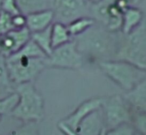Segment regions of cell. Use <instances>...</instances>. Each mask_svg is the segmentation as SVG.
I'll return each mask as SVG.
<instances>
[{
    "label": "cell",
    "mask_w": 146,
    "mask_h": 135,
    "mask_svg": "<svg viewBox=\"0 0 146 135\" xmlns=\"http://www.w3.org/2000/svg\"><path fill=\"white\" fill-rule=\"evenodd\" d=\"M10 135H38V127L36 122H25L18 129L12 131Z\"/></svg>",
    "instance_id": "cell-24"
},
{
    "label": "cell",
    "mask_w": 146,
    "mask_h": 135,
    "mask_svg": "<svg viewBox=\"0 0 146 135\" xmlns=\"http://www.w3.org/2000/svg\"><path fill=\"white\" fill-rule=\"evenodd\" d=\"M102 100H103L102 98H94L85 101L72 114H70L66 119H64L62 123H64L66 126H68L69 128L76 132L79 123L81 122V120L86 115L89 114L92 111L96 110V109L101 108Z\"/></svg>",
    "instance_id": "cell-12"
},
{
    "label": "cell",
    "mask_w": 146,
    "mask_h": 135,
    "mask_svg": "<svg viewBox=\"0 0 146 135\" xmlns=\"http://www.w3.org/2000/svg\"><path fill=\"white\" fill-rule=\"evenodd\" d=\"M95 23L96 21L91 16H82L79 17V18L74 19V20H72L66 25L71 36L76 37L78 35L82 34L83 32H85L87 29L93 26Z\"/></svg>",
    "instance_id": "cell-17"
},
{
    "label": "cell",
    "mask_w": 146,
    "mask_h": 135,
    "mask_svg": "<svg viewBox=\"0 0 146 135\" xmlns=\"http://www.w3.org/2000/svg\"><path fill=\"white\" fill-rule=\"evenodd\" d=\"M12 24L14 29H19L26 27V15L21 13L18 15L12 16Z\"/></svg>",
    "instance_id": "cell-27"
},
{
    "label": "cell",
    "mask_w": 146,
    "mask_h": 135,
    "mask_svg": "<svg viewBox=\"0 0 146 135\" xmlns=\"http://www.w3.org/2000/svg\"><path fill=\"white\" fill-rule=\"evenodd\" d=\"M101 108L87 114L78 125L76 133L78 135H99L105 128L103 112Z\"/></svg>",
    "instance_id": "cell-11"
},
{
    "label": "cell",
    "mask_w": 146,
    "mask_h": 135,
    "mask_svg": "<svg viewBox=\"0 0 146 135\" xmlns=\"http://www.w3.org/2000/svg\"><path fill=\"white\" fill-rule=\"evenodd\" d=\"M46 58L28 57L19 53H14L7 57V68L12 84L18 85L21 83L33 82L47 67L45 63Z\"/></svg>",
    "instance_id": "cell-4"
},
{
    "label": "cell",
    "mask_w": 146,
    "mask_h": 135,
    "mask_svg": "<svg viewBox=\"0 0 146 135\" xmlns=\"http://www.w3.org/2000/svg\"><path fill=\"white\" fill-rule=\"evenodd\" d=\"M72 40V36L67 29V25L59 21H54L51 25V44L52 48Z\"/></svg>",
    "instance_id": "cell-16"
},
{
    "label": "cell",
    "mask_w": 146,
    "mask_h": 135,
    "mask_svg": "<svg viewBox=\"0 0 146 135\" xmlns=\"http://www.w3.org/2000/svg\"><path fill=\"white\" fill-rule=\"evenodd\" d=\"M136 135H140V134H139V133H136Z\"/></svg>",
    "instance_id": "cell-32"
},
{
    "label": "cell",
    "mask_w": 146,
    "mask_h": 135,
    "mask_svg": "<svg viewBox=\"0 0 146 135\" xmlns=\"http://www.w3.org/2000/svg\"><path fill=\"white\" fill-rule=\"evenodd\" d=\"M51 9L54 12V21L68 24L72 20L90 13L88 0H52Z\"/></svg>",
    "instance_id": "cell-8"
},
{
    "label": "cell",
    "mask_w": 146,
    "mask_h": 135,
    "mask_svg": "<svg viewBox=\"0 0 146 135\" xmlns=\"http://www.w3.org/2000/svg\"><path fill=\"white\" fill-rule=\"evenodd\" d=\"M101 108L105 129L114 128L122 123H130L132 120L131 108L124 97L119 95L103 99Z\"/></svg>",
    "instance_id": "cell-7"
},
{
    "label": "cell",
    "mask_w": 146,
    "mask_h": 135,
    "mask_svg": "<svg viewBox=\"0 0 146 135\" xmlns=\"http://www.w3.org/2000/svg\"><path fill=\"white\" fill-rule=\"evenodd\" d=\"M31 39V32L27 27L13 29L0 36V53L9 57L20 50Z\"/></svg>",
    "instance_id": "cell-10"
},
{
    "label": "cell",
    "mask_w": 146,
    "mask_h": 135,
    "mask_svg": "<svg viewBox=\"0 0 146 135\" xmlns=\"http://www.w3.org/2000/svg\"><path fill=\"white\" fill-rule=\"evenodd\" d=\"M105 134H106V129H105V128H104V129H103V130H102V131H101V133H100V134H99V135H105Z\"/></svg>",
    "instance_id": "cell-31"
},
{
    "label": "cell",
    "mask_w": 146,
    "mask_h": 135,
    "mask_svg": "<svg viewBox=\"0 0 146 135\" xmlns=\"http://www.w3.org/2000/svg\"><path fill=\"white\" fill-rule=\"evenodd\" d=\"M83 62V55L78 51L73 39L53 48L51 54L45 59L46 66L63 69H79L82 67Z\"/></svg>",
    "instance_id": "cell-6"
},
{
    "label": "cell",
    "mask_w": 146,
    "mask_h": 135,
    "mask_svg": "<svg viewBox=\"0 0 146 135\" xmlns=\"http://www.w3.org/2000/svg\"><path fill=\"white\" fill-rule=\"evenodd\" d=\"M18 94L16 92H13L8 96L0 99V118L3 115H10L11 111L13 110V108L16 106L17 102H18Z\"/></svg>",
    "instance_id": "cell-20"
},
{
    "label": "cell",
    "mask_w": 146,
    "mask_h": 135,
    "mask_svg": "<svg viewBox=\"0 0 146 135\" xmlns=\"http://www.w3.org/2000/svg\"><path fill=\"white\" fill-rule=\"evenodd\" d=\"M131 121L140 135H146V113L137 112Z\"/></svg>",
    "instance_id": "cell-26"
},
{
    "label": "cell",
    "mask_w": 146,
    "mask_h": 135,
    "mask_svg": "<svg viewBox=\"0 0 146 135\" xmlns=\"http://www.w3.org/2000/svg\"><path fill=\"white\" fill-rule=\"evenodd\" d=\"M105 135H136V132L129 123H122L114 128L108 129Z\"/></svg>",
    "instance_id": "cell-23"
},
{
    "label": "cell",
    "mask_w": 146,
    "mask_h": 135,
    "mask_svg": "<svg viewBox=\"0 0 146 135\" xmlns=\"http://www.w3.org/2000/svg\"><path fill=\"white\" fill-rule=\"evenodd\" d=\"M103 0H88V2L90 3V4H98V3L102 2Z\"/></svg>",
    "instance_id": "cell-30"
},
{
    "label": "cell",
    "mask_w": 146,
    "mask_h": 135,
    "mask_svg": "<svg viewBox=\"0 0 146 135\" xmlns=\"http://www.w3.org/2000/svg\"><path fill=\"white\" fill-rule=\"evenodd\" d=\"M51 1H52V0H51Z\"/></svg>",
    "instance_id": "cell-33"
},
{
    "label": "cell",
    "mask_w": 146,
    "mask_h": 135,
    "mask_svg": "<svg viewBox=\"0 0 146 135\" xmlns=\"http://www.w3.org/2000/svg\"><path fill=\"white\" fill-rule=\"evenodd\" d=\"M116 33L110 32L98 23H95L73 40L75 41L78 51L84 58L86 57L99 63L115 59L120 40V37H117Z\"/></svg>",
    "instance_id": "cell-1"
},
{
    "label": "cell",
    "mask_w": 146,
    "mask_h": 135,
    "mask_svg": "<svg viewBox=\"0 0 146 135\" xmlns=\"http://www.w3.org/2000/svg\"><path fill=\"white\" fill-rule=\"evenodd\" d=\"M143 22V13L137 7H128L122 14V25L120 32L123 35L129 34Z\"/></svg>",
    "instance_id": "cell-15"
},
{
    "label": "cell",
    "mask_w": 146,
    "mask_h": 135,
    "mask_svg": "<svg viewBox=\"0 0 146 135\" xmlns=\"http://www.w3.org/2000/svg\"><path fill=\"white\" fill-rule=\"evenodd\" d=\"M129 7H137V5L141 2V0H124Z\"/></svg>",
    "instance_id": "cell-29"
},
{
    "label": "cell",
    "mask_w": 146,
    "mask_h": 135,
    "mask_svg": "<svg viewBox=\"0 0 146 135\" xmlns=\"http://www.w3.org/2000/svg\"><path fill=\"white\" fill-rule=\"evenodd\" d=\"M90 13L96 23L110 32H118L121 30L123 12L114 2L107 3L103 0L98 4H90Z\"/></svg>",
    "instance_id": "cell-9"
},
{
    "label": "cell",
    "mask_w": 146,
    "mask_h": 135,
    "mask_svg": "<svg viewBox=\"0 0 146 135\" xmlns=\"http://www.w3.org/2000/svg\"><path fill=\"white\" fill-rule=\"evenodd\" d=\"M18 6L23 14L51 8V0H17Z\"/></svg>",
    "instance_id": "cell-19"
},
{
    "label": "cell",
    "mask_w": 146,
    "mask_h": 135,
    "mask_svg": "<svg viewBox=\"0 0 146 135\" xmlns=\"http://www.w3.org/2000/svg\"><path fill=\"white\" fill-rule=\"evenodd\" d=\"M31 39L41 48V50L47 55L51 54L53 48L51 44V26L44 30L31 33Z\"/></svg>",
    "instance_id": "cell-18"
},
{
    "label": "cell",
    "mask_w": 146,
    "mask_h": 135,
    "mask_svg": "<svg viewBox=\"0 0 146 135\" xmlns=\"http://www.w3.org/2000/svg\"><path fill=\"white\" fill-rule=\"evenodd\" d=\"M15 92L18 94V102L10 115L23 122H38L44 116V101L36 90L33 82L16 85Z\"/></svg>",
    "instance_id": "cell-2"
},
{
    "label": "cell",
    "mask_w": 146,
    "mask_h": 135,
    "mask_svg": "<svg viewBox=\"0 0 146 135\" xmlns=\"http://www.w3.org/2000/svg\"><path fill=\"white\" fill-rule=\"evenodd\" d=\"M101 70L125 91L133 89L144 77L146 71L124 60H107L99 62Z\"/></svg>",
    "instance_id": "cell-5"
},
{
    "label": "cell",
    "mask_w": 146,
    "mask_h": 135,
    "mask_svg": "<svg viewBox=\"0 0 146 135\" xmlns=\"http://www.w3.org/2000/svg\"><path fill=\"white\" fill-rule=\"evenodd\" d=\"M0 10L11 15V16L22 13L18 6L17 0H1V2H0Z\"/></svg>",
    "instance_id": "cell-22"
},
{
    "label": "cell",
    "mask_w": 146,
    "mask_h": 135,
    "mask_svg": "<svg viewBox=\"0 0 146 135\" xmlns=\"http://www.w3.org/2000/svg\"><path fill=\"white\" fill-rule=\"evenodd\" d=\"M11 85H12V82L9 78L6 57L0 53V89L10 90Z\"/></svg>",
    "instance_id": "cell-21"
},
{
    "label": "cell",
    "mask_w": 146,
    "mask_h": 135,
    "mask_svg": "<svg viewBox=\"0 0 146 135\" xmlns=\"http://www.w3.org/2000/svg\"><path fill=\"white\" fill-rule=\"evenodd\" d=\"M58 126H59V128H60L61 130H62L63 132H64L66 135H78L77 133L75 132V131H73L72 129H70L68 126H66V125H65L64 123L60 122V123H59Z\"/></svg>",
    "instance_id": "cell-28"
},
{
    "label": "cell",
    "mask_w": 146,
    "mask_h": 135,
    "mask_svg": "<svg viewBox=\"0 0 146 135\" xmlns=\"http://www.w3.org/2000/svg\"><path fill=\"white\" fill-rule=\"evenodd\" d=\"M54 22V12L51 8L26 14V27L31 33L44 30Z\"/></svg>",
    "instance_id": "cell-13"
},
{
    "label": "cell",
    "mask_w": 146,
    "mask_h": 135,
    "mask_svg": "<svg viewBox=\"0 0 146 135\" xmlns=\"http://www.w3.org/2000/svg\"><path fill=\"white\" fill-rule=\"evenodd\" d=\"M130 108L136 112L146 113V76L124 96Z\"/></svg>",
    "instance_id": "cell-14"
},
{
    "label": "cell",
    "mask_w": 146,
    "mask_h": 135,
    "mask_svg": "<svg viewBox=\"0 0 146 135\" xmlns=\"http://www.w3.org/2000/svg\"><path fill=\"white\" fill-rule=\"evenodd\" d=\"M122 34V33H121ZM115 59L132 63L146 71V23L120 37Z\"/></svg>",
    "instance_id": "cell-3"
},
{
    "label": "cell",
    "mask_w": 146,
    "mask_h": 135,
    "mask_svg": "<svg viewBox=\"0 0 146 135\" xmlns=\"http://www.w3.org/2000/svg\"><path fill=\"white\" fill-rule=\"evenodd\" d=\"M12 16L0 10V36L13 30Z\"/></svg>",
    "instance_id": "cell-25"
}]
</instances>
